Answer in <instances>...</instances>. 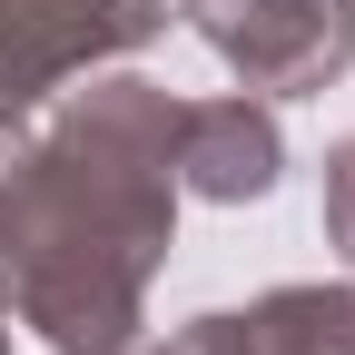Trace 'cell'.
<instances>
[{
    "instance_id": "obj_1",
    "label": "cell",
    "mask_w": 355,
    "mask_h": 355,
    "mask_svg": "<svg viewBox=\"0 0 355 355\" xmlns=\"http://www.w3.org/2000/svg\"><path fill=\"white\" fill-rule=\"evenodd\" d=\"M178 247V99L139 69L69 89L10 178V316L50 355H128Z\"/></svg>"
},
{
    "instance_id": "obj_2",
    "label": "cell",
    "mask_w": 355,
    "mask_h": 355,
    "mask_svg": "<svg viewBox=\"0 0 355 355\" xmlns=\"http://www.w3.org/2000/svg\"><path fill=\"white\" fill-rule=\"evenodd\" d=\"M178 20L257 99H316L355 69V0H188Z\"/></svg>"
},
{
    "instance_id": "obj_3",
    "label": "cell",
    "mask_w": 355,
    "mask_h": 355,
    "mask_svg": "<svg viewBox=\"0 0 355 355\" xmlns=\"http://www.w3.org/2000/svg\"><path fill=\"white\" fill-rule=\"evenodd\" d=\"M168 30V0H0V119H30L99 60H128Z\"/></svg>"
},
{
    "instance_id": "obj_4",
    "label": "cell",
    "mask_w": 355,
    "mask_h": 355,
    "mask_svg": "<svg viewBox=\"0 0 355 355\" xmlns=\"http://www.w3.org/2000/svg\"><path fill=\"white\" fill-rule=\"evenodd\" d=\"M286 168V128L277 109L237 89V99H178V198H217V207H247L277 188Z\"/></svg>"
},
{
    "instance_id": "obj_5",
    "label": "cell",
    "mask_w": 355,
    "mask_h": 355,
    "mask_svg": "<svg viewBox=\"0 0 355 355\" xmlns=\"http://www.w3.org/2000/svg\"><path fill=\"white\" fill-rule=\"evenodd\" d=\"M247 355H355V286H266L247 306Z\"/></svg>"
},
{
    "instance_id": "obj_6",
    "label": "cell",
    "mask_w": 355,
    "mask_h": 355,
    "mask_svg": "<svg viewBox=\"0 0 355 355\" xmlns=\"http://www.w3.org/2000/svg\"><path fill=\"white\" fill-rule=\"evenodd\" d=\"M128 355H247V316H188L168 345H128Z\"/></svg>"
},
{
    "instance_id": "obj_7",
    "label": "cell",
    "mask_w": 355,
    "mask_h": 355,
    "mask_svg": "<svg viewBox=\"0 0 355 355\" xmlns=\"http://www.w3.org/2000/svg\"><path fill=\"white\" fill-rule=\"evenodd\" d=\"M326 237H336L345 266H355V139L326 148Z\"/></svg>"
},
{
    "instance_id": "obj_8",
    "label": "cell",
    "mask_w": 355,
    "mask_h": 355,
    "mask_svg": "<svg viewBox=\"0 0 355 355\" xmlns=\"http://www.w3.org/2000/svg\"><path fill=\"white\" fill-rule=\"evenodd\" d=\"M20 119H0V355H10V178H20Z\"/></svg>"
}]
</instances>
